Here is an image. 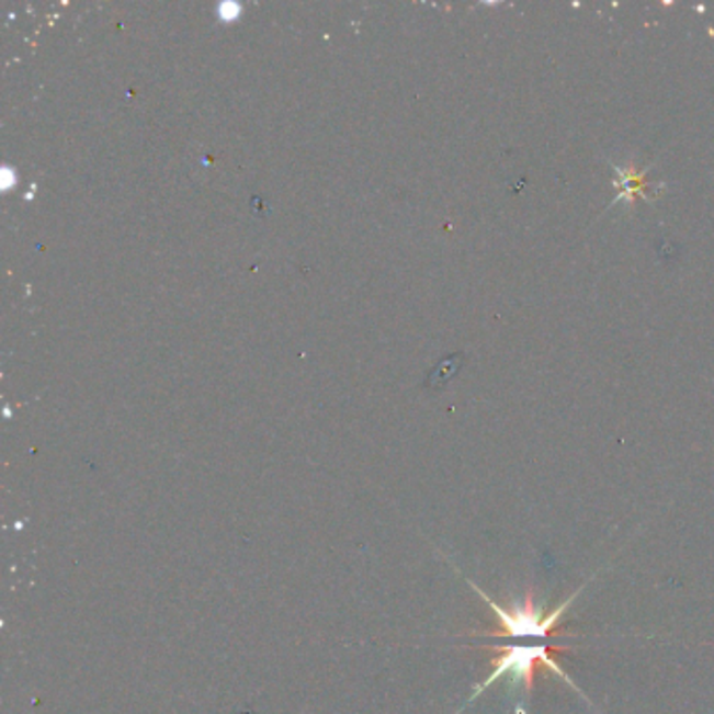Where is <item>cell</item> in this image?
Listing matches in <instances>:
<instances>
[{"instance_id":"1","label":"cell","mask_w":714,"mask_h":714,"mask_svg":"<svg viewBox=\"0 0 714 714\" xmlns=\"http://www.w3.org/2000/svg\"><path fill=\"white\" fill-rule=\"evenodd\" d=\"M488 649H492L497 656L492 658V672L484 679L483 683H478L474 688V693L469 698L476 700L480 693H483L486 688H490L492 683L501 681L503 677H509V688L515 690L518 685H522V693H520V700L515 704V714H529V709H526V700L532 693V688H534V672H536V665H543V667L552 668L553 672L557 677H562L570 688H575V681L570 679V675L559 667L555 660H553L552 654H562L566 651V647H552V645L545 644H520V645H503V647H495V645H486Z\"/></svg>"},{"instance_id":"2","label":"cell","mask_w":714,"mask_h":714,"mask_svg":"<svg viewBox=\"0 0 714 714\" xmlns=\"http://www.w3.org/2000/svg\"><path fill=\"white\" fill-rule=\"evenodd\" d=\"M474 587V591L480 596V598L492 608L495 616L501 621V628L503 631H478L476 635L478 637H511V639H539L541 644H545L549 637H555L559 635L557 631V624H559V619H564V614L570 610V605L575 603V599L582 593L585 585L578 587V591H575L570 598L566 601H562L553 612L545 614L543 608L536 605V599H534V589L532 587H526V593L522 601L513 603L511 608H503L499 605L497 601L488 598L484 593L483 589H478L474 582H469Z\"/></svg>"}]
</instances>
